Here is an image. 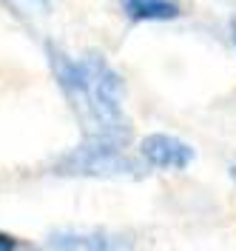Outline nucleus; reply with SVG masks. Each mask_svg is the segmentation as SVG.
I'll return each instance as SVG.
<instances>
[{"label": "nucleus", "mask_w": 236, "mask_h": 251, "mask_svg": "<svg viewBox=\"0 0 236 251\" xmlns=\"http://www.w3.org/2000/svg\"><path fill=\"white\" fill-rule=\"evenodd\" d=\"M12 3H20V6H26V9H29V6H34V9H46L48 6V0H12Z\"/></svg>", "instance_id": "nucleus-7"}, {"label": "nucleus", "mask_w": 236, "mask_h": 251, "mask_svg": "<svg viewBox=\"0 0 236 251\" xmlns=\"http://www.w3.org/2000/svg\"><path fill=\"white\" fill-rule=\"evenodd\" d=\"M48 63L86 131V140L126 146L131 123L126 114L123 77L117 75V69L103 54H68L54 46L48 49Z\"/></svg>", "instance_id": "nucleus-1"}, {"label": "nucleus", "mask_w": 236, "mask_h": 251, "mask_svg": "<svg viewBox=\"0 0 236 251\" xmlns=\"http://www.w3.org/2000/svg\"><path fill=\"white\" fill-rule=\"evenodd\" d=\"M51 172L60 177H131L140 172V166L123 151V146L86 140L57 157Z\"/></svg>", "instance_id": "nucleus-2"}, {"label": "nucleus", "mask_w": 236, "mask_h": 251, "mask_svg": "<svg viewBox=\"0 0 236 251\" xmlns=\"http://www.w3.org/2000/svg\"><path fill=\"white\" fill-rule=\"evenodd\" d=\"M0 251H17V240L6 231H0Z\"/></svg>", "instance_id": "nucleus-6"}, {"label": "nucleus", "mask_w": 236, "mask_h": 251, "mask_svg": "<svg viewBox=\"0 0 236 251\" xmlns=\"http://www.w3.org/2000/svg\"><path fill=\"white\" fill-rule=\"evenodd\" d=\"M140 157L151 166V169H162V172H185L193 163V146L185 140L165 134V131H154L140 140Z\"/></svg>", "instance_id": "nucleus-4"}, {"label": "nucleus", "mask_w": 236, "mask_h": 251, "mask_svg": "<svg viewBox=\"0 0 236 251\" xmlns=\"http://www.w3.org/2000/svg\"><path fill=\"white\" fill-rule=\"evenodd\" d=\"M40 251H134V240L108 228H57Z\"/></svg>", "instance_id": "nucleus-3"}, {"label": "nucleus", "mask_w": 236, "mask_h": 251, "mask_svg": "<svg viewBox=\"0 0 236 251\" xmlns=\"http://www.w3.org/2000/svg\"><path fill=\"white\" fill-rule=\"evenodd\" d=\"M120 9L134 23H162L182 15V6L176 0H120Z\"/></svg>", "instance_id": "nucleus-5"}, {"label": "nucleus", "mask_w": 236, "mask_h": 251, "mask_svg": "<svg viewBox=\"0 0 236 251\" xmlns=\"http://www.w3.org/2000/svg\"><path fill=\"white\" fill-rule=\"evenodd\" d=\"M231 174H234V180H236V166H234V169H231Z\"/></svg>", "instance_id": "nucleus-9"}, {"label": "nucleus", "mask_w": 236, "mask_h": 251, "mask_svg": "<svg viewBox=\"0 0 236 251\" xmlns=\"http://www.w3.org/2000/svg\"><path fill=\"white\" fill-rule=\"evenodd\" d=\"M231 37H234V46H236V20H234V26H231Z\"/></svg>", "instance_id": "nucleus-8"}]
</instances>
